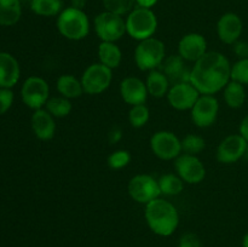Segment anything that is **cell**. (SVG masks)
I'll return each mask as SVG.
<instances>
[{
  "label": "cell",
  "instance_id": "6da1fadb",
  "mask_svg": "<svg viewBox=\"0 0 248 247\" xmlns=\"http://www.w3.org/2000/svg\"><path fill=\"white\" fill-rule=\"evenodd\" d=\"M230 80L232 64L227 56L218 51H207L191 68L190 82L201 94L217 93Z\"/></svg>",
  "mask_w": 248,
  "mask_h": 247
},
{
  "label": "cell",
  "instance_id": "1f68e13d",
  "mask_svg": "<svg viewBox=\"0 0 248 247\" xmlns=\"http://www.w3.org/2000/svg\"><path fill=\"white\" fill-rule=\"evenodd\" d=\"M131 162V154L128 150L119 149L108 156V166L113 170H121Z\"/></svg>",
  "mask_w": 248,
  "mask_h": 247
},
{
  "label": "cell",
  "instance_id": "f35d334b",
  "mask_svg": "<svg viewBox=\"0 0 248 247\" xmlns=\"http://www.w3.org/2000/svg\"><path fill=\"white\" fill-rule=\"evenodd\" d=\"M157 2V0H136V4L140 7H145V9H152L155 4Z\"/></svg>",
  "mask_w": 248,
  "mask_h": 247
},
{
  "label": "cell",
  "instance_id": "ba28073f",
  "mask_svg": "<svg viewBox=\"0 0 248 247\" xmlns=\"http://www.w3.org/2000/svg\"><path fill=\"white\" fill-rule=\"evenodd\" d=\"M128 194L138 203H149L150 201L160 198L159 182L150 174H136L130 179L127 185Z\"/></svg>",
  "mask_w": 248,
  "mask_h": 247
},
{
  "label": "cell",
  "instance_id": "44dd1931",
  "mask_svg": "<svg viewBox=\"0 0 248 247\" xmlns=\"http://www.w3.org/2000/svg\"><path fill=\"white\" fill-rule=\"evenodd\" d=\"M145 85H147L148 93L150 96H153L154 98H162L164 96H167L171 82L164 74V72L154 69L148 74Z\"/></svg>",
  "mask_w": 248,
  "mask_h": 247
},
{
  "label": "cell",
  "instance_id": "9a60e30c",
  "mask_svg": "<svg viewBox=\"0 0 248 247\" xmlns=\"http://www.w3.org/2000/svg\"><path fill=\"white\" fill-rule=\"evenodd\" d=\"M207 52V41L199 33L186 34L178 43V55L186 62H198Z\"/></svg>",
  "mask_w": 248,
  "mask_h": 247
},
{
  "label": "cell",
  "instance_id": "d4e9b609",
  "mask_svg": "<svg viewBox=\"0 0 248 247\" xmlns=\"http://www.w3.org/2000/svg\"><path fill=\"white\" fill-rule=\"evenodd\" d=\"M224 101L228 107L232 109L241 108L246 101V89L245 85L230 80L224 87Z\"/></svg>",
  "mask_w": 248,
  "mask_h": 247
},
{
  "label": "cell",
  "instance_id": "d6a6232c",
  "mask_svg": "<svg viewBox=\"0 0 248 247\" xmlns=\"http://www.w3.org/2000/svg\"><path fill=\"white\" fill-rule=\"evenodd\" d=\"M232 80L248 85V58H242L232 65Z\"/></svg>",
  "mask_w": 248,
  "mask_h": 247
},
{
  "label": "cell",
  "instance_id": "d6986e66",
  "mask_svg": "<svg viewBox=\"0 0 248 247\" xmlns=\"http://www.w3.org/2000/svg\"><path fill=\"white\" fill-rule=\"evenodd\" d=\"M21 75L19 63L11 53L0 51V89H12Z\"/></svg>",
  "mask_w": 248,
  "mask_h": 247
},
{
  "label": "cell",
  "instance_id": "8fae6325",
  "mask_svg": "<svg viewBox=\"0 0 248 247\" xmlns=\"http://www.w3.org/2000/svg\"><path fill=\"white\" fill-rule=\"evenodd\" d=\"M190 110L191 120L198 127H210L217 120L219 102L213 94H201Z\"/></svg>",
  "mask_w": 248,
  "mask_h": 247
},
{
  "label": "cell",
  "instance_id": "ffe728a7",
  "mask_svg": "<svg viewBox=\"0 0 248 247\" xmlns=\"http://www.w3.org/2000/svg\"><path fill=\"white\" fill-rule=\"evenodd\" d=\"M31 130L36 138L41 140H50L55 137L56 123L55 118L46 109L34 110L31 115Z\"/></svg>",
  "mask_w": 248,
  "mask_h": 247
},
{
  "label": "cell",
  "instance_id": "3957f363",
  "mask_svg": "<svg viewBox=\"0 0 248 247\" xmlns=\"http://www.w3.org/2000/svg\"><path fill=\"white\" fill-rule=\"evenodd\" d=\"M58 31L68 40L79 41L86 38L90 33V21L84 10L75 7H65L57 16Z\"/></svg>",
  "mask_w": 248,
  "mask_h": 247
},
{
  "label": "cell",
  "instance_id": "e0dca14e",
  "mask_svg": "<svg viewBox=\"0 0 248 247\" xmlns=\"http://www.w3.org/2000/svg\"><path fill=\"white\" fill-rule=\"evenodd\" d=\"M120 94L121 98L131 107L145 104L149 96L145 82L135 77H128L121 81Z\"/></svg>",
  "mask_w": 248,
  "mask_h": 247
},
{
  "label": "cell",
  "instance_id": "e575fe53",
  "mask_svg": "<svg viewBox=\"0 0 248 247\" xmlns=\"http://www.w3.org/2000/svg\"><path fill=\"white\" fill-rule=\"evenodd\" d=\"M178 247H201V241L196 234L186 232L179 239Z\"/></svg>",
  "mask_w": 248,
  "mask_h": 247
},
{
  "label": "cell",
  "instance_id": "74e56055",
  "mask_svg": "<svg viewBox=\"0 0 248 247\" xmlns=\"http://www.w3.org/2000/svg\"><path fill=\"white\" fill-rule=\"evenodd\" d=\"M240 135H241L248 143V114L242 119L241 124H240Z\"/></svg>",
  "mask_w": 248,
  "mask_h": 247
},
{
  "label": "cell",
  "instance_id": "7402d4cb",
  "mask_svg": "<svg viewBox=\"0 0 248 247\" xmlns=\"http://www.w3.org/2000/svg\"><path fill=\"white\" fill-rule=\"evenodd\" d=\"M56 87H57V91L60 92L61 96L68 99L79 98L82 93H85L81 80H79L72 74L61 75L57 79Z\"/></svg>",
  "mask_w": 248,
  "mask_h": 247
},
{
  "label": "cell",
  "instance_id": "8992f818",
  "mask_svg": "<svg viewBox=\"0 0 248 247\" xmlns=\"http://www.w3.org/2000/svg\"><path fill=\"white\" fill-rule=\"evenodd\" d=\"M94 31L102 41L116 43L126 33V21L123 16L110 11H104L94 18Z\"/></svg>",
  "mask_w": 248,
  "mask_h": 247
},
{
  "label": "cell",
  "instance_id": "ac0fdd59",
  "mask_svg": "<svg viewBox=\"0 0 248 247\" xmlns=\"http://www.w3.org/2000/svg\"><path fill=\"white\" fill-rule=\"evenodd\" d=\"M162 72L172 85L190 82L191 69H189L186 61L179 55H171L165 58L162 63Z\"/></svg>",
  "mask_w": 248,
  "mask_h": 247
},
{
  "label": "cell",
  "instance_id": "cb8c5ba5",
  "mask_svg": "<svg viewBox=\"0 0 248 247\" xmlns=\"http://www.w3.org/2000/svg\"><path fill=\"white\" fill-rule=\"evenodd\" d=\"M21 16L22 6L19 0H0V26H15Z\"/></svg>",
  "mask_w": 248,
  "mask_h": 247
},
{
  "label": "cell",
  "instance_id": "83f0119b",
  "mask_svg": "<svg viewBox=\"0 0 248 247\" xmlns=\"http://www.w3.org/2000/svg\"><path fill=\"white\" fill-rule=\"evenodd\" d=\"M46 110L53 116V118H65L72 111V102L70 99L63 96L51 97L45 104Z\"/></svg>",
  "mask_w": 248,
  "mask_h": 247
},
{
  "label": "cell",
  "instance_id": "4dcf8cb0",
  "mask_svg": "<svg viewBox=\"0 0 248 247\" xmlns=\"http://www.w3.org/2000/svg\"><path fill=\"white\" fill-rule=\"evenodd\" d=\"M103 5L107 11L124 16L135 9L136 0H103Z\"/></svg>",
  "mask_w": 248,
  "mask_h": 247
},
{
  "label": "cell",
  "instance_id": "ab89813d",
  "mask_svg": "<svg viewBox=\"0 0 248 247\" xmlns=\"http://www.w3.org/2000/svg\"><path fill=\"white\" fill-rule=\"evenodd\" d=\"M87 0H70V6L75 7V9L84 10V7L86 6Z\"/></svg>",
  "mask_w": 248,
  "mask_h": 247
},
{
  "label": "cell",
  "instance_id": "484cf974",
  "mask_svg": "<svg viewBox=\"0 0 248 247\" xmlns=\"http://www.w3.org/2000/svg\"><path fill=\"white\" fill-rule=\"evenodd\" d=\"M31 9L38 16H58L63 10L62 0H31Z\"/></svg>",
  "mask_w": 248,
  "mask_h": 247
},
{
  "label": "cell",
  "instance_id": "52a82bcc",
  "mask_svg": "<svg viewBox=\"0 0 248 247\" xmlns=\"http://www.w3.org/2000/svg\"><path fill=\"white\" fill-rule=\"evenodd\" d=\"M80 80L85 93L99 94L110 86L113 80V69L99 62L93 63L85 69Z\"/></svg>",
  "mask_w": 248,
  "mask_h": 247
},
{
  "label": "cell",
  "instance_id": "4fadbf2b",
  "mask_svg": "<svg viewBox=\"0 0 248 247\" xmlns=\"http://www.w3.org/2000/svg\"><path fill=\"white\" fill-rule=\"evenodd\" d=\"M248 150L247 140L241 135H230L219 143L216 156L222 164H234L246 155Z\"/></svg>",
  "mask_w": 248,
  "mask_h": 247
},
{
  "label": "cell",
  "instance_id": "603a6c76",
  "mask_svg": "<svg viewBox=\"0 0 248 247\" xmlns=\"http://www.w3.org/2000/svg\"><path fill=\"white\" fill-rule=\"evenodd\" d=\"M99 63L107 65L110 69L118 68L123 60V53L120 47L115 43L102 41L98 46Z\"/></svg>",
  "mask_w": 248,
  "mask_h": 247
},
{
  "label": "cell",
  "instance_id": "9c48e42d",
  "mask_svg": "<svg viewBox=\"0 0 248 247\" xmlns=\"http://www.w3.org/2000/svg\"><path fill=\"white\" fill-rule=\"evenodd\" d=\"M23 103L33 110L41 109L50 98V87L45 79L40 77H29L21 89Z\"/></svg>",
  "mask_w": 248,
  "mask_h": 247
},
{
  "label": "cell",
  "instance_id": "f1b7e54d",
  "mask_svg": "<svg viewBox=\"0 0 248 247\" xmlns=\"http://www.w3.org/2000/svg\"><path fill=\"white\" fill-rule=\"evenodd\" d=\"M150 111L145 104H138V106L131 107L128 113V121L131 126L135 128H140L149 121Z\"/></svg>",
  "mask_w": 248,
  "mask_h": 247
},
{
  "label": "cell",
  "instance_id": "277c9868",
  "mask_svg": "<svg viewBox=\"0 0 248 247\" xmlns=\"http://www.w3.org/2000/svg\"><path fill=\"white\" fill-rule=\"evenodd\" d=\"M157 29L156 15L152 9L135 7L126 18V33L138 41L152 38Z\"/></svg>",
  "mask_w": 248,
  "mask_h": 247
},
{
  "label": "cell",
  "instance_id": "5b68a950",
  "mask_svg": "<svg viewBox=\"0 0 248 247\" xmlns=\"http://www.w3.org/2000/svg\"><path fill=\"white\" fill-rule=\"evenodd\" d=\"M165 52V44L152 36L140 41L135 50V62L143 72H152L162 65L166 58Z\"/></svg>",
  "mask_w": 248,
  "mask_h": 247
},
{
  "label": "cell",
  "instance_id": "30bf717a",
  "mask_svg": "<svg viewBox=\"0 0 248 247\" xmlns=\"http://www.w3.org/2000/svg\"><path fill=\"white\" fill-rule=\"evenodd\" d=\"M150 148L161 160H176L182 154V140L171 131H157L150 138Z\"/></svg>",
  "mask_w": 248,
  "mask_h": 247
},
{
  "label": "cell",
  "instance_id": "60d3db41",
  "mask_svg": "<svg viewBox=\"0 0 248 247\" xmlns=\"http://www.w3.org/2000/svg\"><path fill=\"white\" fill-rule=\"evenodd\" d=\"M242 247H248V232L245 234L244 239H242Z\"/></svg>",
  "mask_w": 248,
  "mask_h": 247
},
{
  "label": "cell",
  "instance_id": "5bb4252c",
  "mask_svg": "<svg viewBox=\"0 0 248 247\" xmlns=\"http://www.w3.org/2000/svg\"><path fill=\"white\" fill-rule=\"evenodd\" d=\"M200 96L201 93L191 82H181L170 87L167 101L170 106L177 110H188L193 108Z\"/></svg>",
  "mask_w": 248,
  "mask_h": 247
},
{
  "label": "cell",
  "instance_id": "8d00e7d4",
  "mask_svg": "<svg viewBox=\"0 0 248 247\" xmlns=\"http://www.w3.org/2000/svg\"><path fill=\"white\" fill-rule=\"evenodd\" d=\"M121 138H123V132H121L120 128H118V127L113 128V130L108 133V139L111 144H114V143H118Z\"/></svg>",
  "mask_w": 248,
  "mask_h": 247
},
{
  "label": "cell",
  "instance_id": "f546056e",
  "mask_svg": "<svg viewBox=\"0 0 248 247\" xmlns=\"http://www.w3.org/2000/svg\"><path fill=\"white\" fill-rule=\"evenodd\" d=\"M205 139L201 136L189 133L182 139V152H184L186 154L198 155L199 153L205 149Z\"/></svg>",
  "mask_w": 248,
  "mask_h": 247
},
{
  "label": "cell",
  "instance_id": "836d02e7",
  "mask_svg": "<svg viewBox=\"0 0 248 247\" xmlns=\"http://www.w3.org/2000/svg\"><path fill=\"white\" fill-rule=\"evenodd\" d=\"M14 103V92L11 89H0V116L4 115Z\"/></svg>",
  "mask_w": 248,
  "mask_h": 247
},
{
  "label": "cell",
  "instance_id": "7c38bea8",
  "mask_svg": "<svg viewBox=\"0 0 248 247\" xmlns=\"http://www.w3.org/2000/svg\"><path fill=\"white\" fill-rule=\"evenodd\" d=\"M174 169L177 174L188 184L201 183L206 177L205 165L196 155L181 154L174 161Z\"/></svg>",
  "mask_w": 248,
  "mask_h": 247
},
{
  "label": "cell",
  "instance_id": "2e32d148",
  "mask_svg": "<svg viewBox=\"0 0 248 247\" xmlns=\"http://www.w3.org/2000/svg\"><path fill=\"white\" fill-rule=\"evenodd\" d=\"M244 24L239 15L227 12L222 15L217 23V34L220 41L228 45H234L242 34Z\"/></svg>",
  "mask_w": 248,
  "mask_h": 247
},
{
  "label": "cell",
  "instance_id": "4316f807",
  "mask_svg": "<svg viewBox=\"0 0 248 247\" xmlns=\"http://www.w3.org/2000/svg\"><path fill=\"white\" fill-rule=\"evenodd\" d=\"M161 194L166 196H176L183 191L184 181L174 173H166L157 179Z\"/></svg>",
  "mask_w": 248,
  "mask_h": 247
},
{
  "label": "cell",
  "instance_id": "7a4b0ae2",
  "mask_svg": "<svg viewBox=\"0 0 248 247\" xmlns=\"http://www.w3.org/2000/svg\"><path fill=\"white\" fill-rule=\"evenodd\" d=\"M144 217L150 230L160 236L172 235L179 224V215L176 206L161 198L155 199L145 205Z\"/></svg>",
  "mask_w": 248,
  "mask_h": 247
},
{
  "label": "cell",
  "instance_id": "d590c367",
  "mask_svg": "<svg viewBox=\"0 0 248 247\" xmlns=\"http://www.w3.org/2000/svg\"><path fill=\"white\" fill-rule=\"evenodd\" d=\"M234 48V53L239 57V60L242 58H248V43L244 40H237L236 43L232 45Z\"/></svg>",
  "mask_w": 248,
  "mask_h": 247
}]
</instances>
